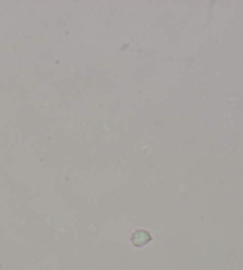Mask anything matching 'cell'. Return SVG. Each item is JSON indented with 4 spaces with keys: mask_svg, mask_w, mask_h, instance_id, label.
<instances>
[{
    "mask_svg": "<svg viewBox=\"0 0 243 270\" xmlns=\"http://www.w3.org/2000/svg\"><path fill=\"white\" fill-rule=\"evenodd\" d=\"M152 234L148 231H145V230H136L130 236V242L135 248L144 247L145 244L152 242Z\"/></svg>",
    "mask_w": 243,
    "mask_h": 270,
    "instance_id": "cell-1",
    "label": "cell"
}]
</instances>
